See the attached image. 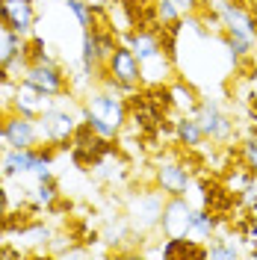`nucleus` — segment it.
Masks as SVG:
<instances>
[{
  "label": "nucleus",
  "instance_id": "29",
  "mask_svg": "<svg viewBox=\"0 0 257 260\" xmlns=\"http://www.w3.org/2000/svg\"><path fill=\"white\" fill-rule=\"evenodd\" d=\"M3 151H6V142L0 139V166H3Z\"/></svg>",
  "mask_w": 257,
  "mask_h": 260
},
{
  "label": "nucleus",
  "instance_id": "16",
  "mask_svg": "<svg viewBox=\"0 0 257 260\" xmlns=\"http://www.w3.org/2000/svg\"><path fill=\"white\" fill-rule=\"evenodd\" d=\"M172 74V56L169 53H160V56H154V59H148L142 62V83L145 86H163V80Z\"/></svg>",
  "mask_w": 257,
  "mask_h": 260
},
{
  "label": "nucleus",
  "instance_id": "5",
  "mask_svg": "<svg viewBox=\"0 0 257 260\" xmlns=\"http://www.w3.org/2000/svg\"><path fill=\"white\" fill-rule=\"evenodd\" d=\"M21 83L33 86L36 92H42L48 98H62L68 92V74H65V68L56 59L30 62L27 71H24V77H21Z\"/></svg>",
  "mask_w": 257,
  "mask_h": 260
},
{
  "label": "nucleus",
  "instance_id": "1",
  "mask_svg": "<svg viewBox=\"0 0 257 260\" xmlns=\"http://www.w3.org/2000/svg\"><path fill=\"white\" fill-rule=\"evenodd\" d=\"M83 121L95 130L101 139H115L124 121H127V101L113 89H95L89 92L86 104H83Z\"/></svg>",
  "mask_w": 257,
  "mask_h": 260
},
{
  "label": "nucleus",
  "instance_id": "4",
  "mask_svg": "<svg viewBox=\"0 0 257 260\" xmlns=\"http://www.w3.org/2000/svg\"><path fill=\"white\" fill-rule=\"evenodd\" d=\"M80 118H83V113L77 115L74 110H68L62 104H50L48 110L36 118L42 145H62V142H68L77 133V127H80Z\"/></svg>",
  "mask_w": 257,
  "mask_h": 260
},
{
  "label": "nucleus",
  "instance_id": "19",
  "mask_svg": "<svg viewBox=\"0 0 257 260\" xmlns=\"http://www.w3.org/2000/svg\"><path fill=\"white\" fill-rule=\"evenodd\" d=\"M24 36H18V32H12L3 21H0V65H6L15 53H21L24 50Z\"/></svg>",
  "mask_w": 257,
  "mask_h": 260
},
{
  "label": "nucleus",
  "instance_id": "21",
  "mask_svg": "<svg viewBox=\"0 0 257 260\" xmlns=\"http://www.w3.org/2000/svg\"><path fill=\"white\" fill-rule=\"evenodd\" d=\"M62 3H65V9L77 18V24H80L83 30H92V21H95L92 3H86V0H62Z\"/></svg>",
  "mask_w": 257,
  "mask_h": 260
},
{
  "label": "nucleus",
  "instance_id": "12",
  "mask_svg": "<svg viewBox=\"0 0 257 260\" xmlns=\"http://www.w3.org/2000/svg\"><path fill=\"white\" fill-rule=\"evenodd\" d=\"M124 45L136 53L139 65L148 62V59H154V56H160V53H166L160 36H157L154 30H148V27H133V30L124 36Z\"/></svg>",
  "mask_w": 257,
  "mask_h": 260
},
{
  "label": "nucleus",
  "instance_id": "27",
  "mask_svg": "<svg viewBox=\"0 0 257 260\" xmlns=\"http://www.w3.org/2000/svg\"><path fill=\"white\" fill-rule=\"evenodd\" d=\"M177 6H180V12H201V0H175Z\"/></svg>",
  "mask_w": 257,
  "mask_h": 260
},
{
  "label": "nucleus",
  "instance_id": "20",
  "mask_svg": "<svg viewBox=\"0 0 257 260\" xmlns=\"http://www.w3.org/2000/svg\"><path fill=\"white\" fill-rule=\"evenodd\" d=\"M33 207H53L56 204V198H59V189H56V183H53V178H45V180H36V186H33Z\"/></svg>",
  "mask_w": 257,
  "mask_h": 260
},
{
  "label": "nucleus",
  "instance_id": "15",
  "mask_svg": "<svg viewBox=\"0 0 257 260\" xmlns=\"http://www.w3.org/2000/svg\"><path fill=\"white\" fill-rule=\"evenodd\" d=\"M216 231H219L216 210H210V207H195L192 210V225H189V240H195V243H207L210 237H216Z\"/></svg>",
  "mask_w": 257,
  "mask_h": 260
},
{
  "label": "nucleus",
  "instance_id": "31",
  "mask_svg": "<svg viewBox=\"0 0 257 260\" xmlns=\"http://www.w3.org/2000/svg\"><path fill=\"white\" fill-rule=\"evenodd\" d=\"M242 3H257V0H242Z\"/></svg>",
  "mask_w": 257,
  "mask_h": 260
},
{
  "label": "nucleus",
  "instance_id": "24",
  "mask_svg": "<svg viewBox=\"0 0 257 260\" xmlns=\"http://www.w3.org/2000/svg\"><path fill=\"white\" fill-rule=\"evenodd\" d=\"M225 42H228V50H231L234 59H242V56H248L254 50V39H245V36H237V32H228Z\"/></svg>",
  "mask_w": 257,
  "mask_h": 260
},
{
  "label": "nucleus",
  "instance_id": "25",
  "mask_svg": "<svg viewBox=\"0 0 257 260\" xmlns=\"http://www.w3.org/2000/svg\"><path fill=\"white\" fill-rule=\"evenodd\" d=\"M251 180H254V175H251V172H248V169L242 166V169H237V172H231V175L225 178V183H228V192H242V189H245V186H248Z\"/></svg>",
  "mask_w": 257,
  "mask_h": 260
},
{
  "label": "nucleus",
  "instance_id": "18",
  "mask_svg": "<svg viewBox=\"0 0 257 260\" xmlns=\"http://www.w3.org/2000/svg\"><path fill=\"white\" fill-rule=\"evenodd\" d=\"M204 248H207V260H234L242 254L240 245L234 243V237H210Z\"/></svg>",
  "mask_w": 257,
  "mask_h": 260
},
{
  "label": "nucleus",
  "instance_id": "9",
  "mask_svg": "<svg viewBox=\"0 0 257 260\" xmlns=\"http://www.w3.org/2000/svg\"><path fill=\"white\" fill-rule=\"evenodd\" d=\"M192 210H195V204H189L186 195H166L163 219H160L163 237H189Z\"/></svg>",
  "mask_w": 257,
  "mask_h": 260
},
{
  "label": "nucleus",
  "instance_id": "7",
  "mask_svg": "<svg viewBox=\"0 0 257 260\" xmlns=\"http://www.w3.org/2000/svg\"><path fill=\"white\" fill-rule=\"evenodd\" d=\"M213 12L219 15L225 32H237V36H245V39H254L257 42L254 12L242 0H213Z\"/></svg>",
  "mask_w": 257,
  "mask_h": 260
},
{
  "label": "nucleus",
  "instance_id": "2",
  "mask_svg": "<svg viewBox=\"0 0 257 260\" xmlns=\"http://www.w3.org/2000/svg\"><path fill=\"white\" fill-rule=\"evenodd\" d=\"M101 86L104 89H113L118 95H133L139 86H142V65L136 59V53L121 42L115 45V50L110 53V59L104 62V71H101Z\"/></svg>",
  "mask_w": 257,
  "mask_h": 260
},
{
  "label": "nucleus",
  "instance_id": "14",
  "mask_svg": "<svg viewBox=\"0 0 257 260\" xmlns=\"http://www.w3.org/2000/svg\"><path fill=\"white\" fill-rule=\"evenodd\" d=\"M172 133H175L177 145L189 148V151H195V148L204 145V130H201V124H198V118H195V115L180 113L175 118V124H172Z\"/></svg>",
  "mask_w": 257,
  "mask_h": 260
},
{
  "label": "nucleus",
  "instance_id": "3",
  "mask_svg": "<svg viewBox=\"0 0 257 260\" xmlns=\"http://www.w3.org/2000/svg\"><path fill=\"white\" fill-rule=\"evenodd\" d=\"M163 204H166V192L160 186L157 189H142L133 192L127 198L124 207V219L133 234H148V231H160V219H163Z\"/></svg>",
  "mask_w": 257,
  "mask_h": 260
},
{
  "label": "nucleus",
  "instance_id": "22",
  "mask_svg": "<svg viewBox=\"0 0 257 260\" xmlns=\"http://www.w3.org/2000/svg\"><path fill=\"white\" fill-rule=\"evenodd\" d=\"M240 157H242V166H245V169H248V172L257 178V130H251V133L242 139Z\"/></svg>",
  "mask_w": 257,
  "mask_h": 260
},
{
  "label": "nucleus",
  "instance_id": "11",
  "mask_svg": "<svg viewBox=\"0 0 257 260\" xmlns=\"http://www.w3.org/2000/svg\"><path fill=\"white\" fill-rule=\"evenodd\" d=\"M0 21L18 36H33L36 30V0H0Z\"/></svg>",
  "mask_w": 257,
  "mask_h": 260
},
{
  "label": "nucleus",
  "instance_id": "6",
  "mask_svg": "<svg viewBox=\"0 0 257 260\" xmlns=\"http://www.w3.org/2000/svg\"><path fill=\"white\" fill-rule=\"evenodd\" d=\"M195 118L204 130V139L210 142H219V145H228L234 136H237V127H234V118L213 101V98H204L198 101V110H195Z\"/></svg>",
  "mask_w": 257,
  "mask_h": 260
},
{
  "label": "nucleus",
  "instance_id": "17",
  "mask_svg": "<svg viewBox=\"0 0 257 260\" xmlns=\"http://www.w3.org/2000/svg\"><path fill=\"white\" fill-rule=\"evenodd\" d=\"M169 101L177 113H186V115H195L198 110V95H195L192 86H183V83H175L169 86Z\"/></svg>",
  "mask_w": 257,
  "mask_h": 260
},
{
  "label": "nucleus",
  "instance_id": "10",
  "mask_svg": "<svg viewBox=\"0 0 257 260\" xmlns=\"http://www.w3.org/2000/svg\"><path fill=\"white\" fill-rule=\"evenodd\" d=\"M154 180L166 195H189V189H192V172L186 169V162H180L172 154L157 162Z\"/></svg>",
  "mask_w": 257,
  "mask_h": 260
},
{
  "label": "nucleus",
  "instance_id": "23",
  "mask_svg": "<svg viewBox=\"0 0 257 260\" xmlns=\"http://www.w3.org/2000/svg\"><path fill=\"white\" fill-rule=\"evenodd\" d=\"M157 21H160L163 27H172V24H180V6H177L175 0H157Z\"/></svg>",
  "mask_w": 257,
  "mask_h": 260
},
{
  "label": "nucleus",
  "instance_id": "30",
  "mask_svg": "<svg viewBox=\"0 0 257 260\" xmlns=\"http://www.w3.org/2000/svg\"><path fill=\"white\" fill-rule=\"evenodd\" d=\"M248 254H251V257H257V248H251V251H248Z\"/></svg>",
  "mask_w": 257,
  "mask_h": 260
},
{
  "label": "nucleus",
  "instance_id": "8",
  "mask_svg": "<svg viewBox=\"0 0 257 260\" xmlns=\"http://www.w3.org/2000/svg\"><path fill=\"white\" fill-rule=\"evenodd\" d=\"M0 139L6 142V148H36V145H42L36 118L21 115V113H9V115L0 118Z\"/></svg>",
  "mask_w": 257,
  "mask_h": 260
},
{
  "label": "nucleus",
  "instance_id": "28",
  "mask_svg": "<svg viewBox=\"0 0 257 260\" xmlns=\"http://www.w3.org/2000/svg\"><path fill=\"white\" fill-rule=\"evenodd\" d=\"M21 248H0V257H21Z\"/></svg>",
  "mask_w": 257,
  "mask_h": 260
},
{
  "label": "nucleus",
  "instance_id": "13",
  "mask_svg": "<svg viewBox=\"0 0 257 260\" xmlns=\"http://www.w3.org/2000/svg\"><path fill=\"white\" fill-rule=\"evenodd\" d=\"M50 104H53V98L36 92V89L27 86V83H18L15 92H12V110L21 113V115H30V118H39Z\"/></svg>",
  "mask_w": 257,
  "mask_h": 260
},
{
  "label": "nucleus",
  "instance_id": "26",
  "mask_svg": "<svg viewBox=\"0 0 257 260\" xmlns=\"http://www.w3.org/2000/svg\"><path fill=\"white\" fill-rule=\"evenodd\" d=\"M6 216H9V192H6V186L0 183V228L6 222Z\"/></svg>",
  "mask_w": 257,
  "mask_h": 260
}]
</instances>
